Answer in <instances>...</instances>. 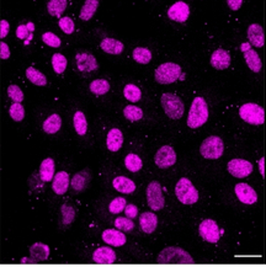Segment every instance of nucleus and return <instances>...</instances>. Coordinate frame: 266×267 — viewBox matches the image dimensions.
I'll return each instance as SVG.
<instances>
[{
  "mask_svg": "<svg viewBox=\"0 0 266 267\" xmlns=\"http://www.w3.org/2000/svg\"><path fill=\"white\" fill-rule=\"evenodd\" d=\"M156 263L160 265H191L193 264V259L184 249L178 246H169L160 251Z\"/></svg>",
  "mask_w": 266,
  "mask_h": 267,
  "instance_id": "nucleus-1",
  "label": "nucleus"
},
{
  "mask_svg": "<svg viewBox=\"0 0 266 267\" xmlns=\"http://www.w3.org/2000/svg\"><path fill=\"white\" fill-rule=\"evenodd\" d=\"M208 106L205 99L197 96L193 99L191 108L189 111L188 126L190 128H198L205 125L208 120Z\"/></svg>",
  "mask_w": 266,
  "mask_h": 267,
  "instance_id": "nucleus-2",
  "label": "nucleus"
},
{
  "mask_svg": "<svg viewBox=\"0 0 266 267\" xmlns=\"http://www.w3.org/2000/svg\"><path fill=\"white\" fill-rule=\"evenodd\" d=\"M160 103L163 106L165 115L171 120H180L185 111L183 100L175 94L165 93L161 95Z\"/></svg>",
  "mask_w": 266,
  "mask_h": 267,
  "instance_id": "nucleus-3",
  "label": "nucleus"
},
{
  "mask_svg": "<svg viewBox=\"0 0 266 267\" xmlns=\"http://www.w3.org/2000/svg\"><path fill=\"white\" fill-rule=\"evenodd\" d=\"M175 195L184 204H193L198 201V191L192 182L186 177H181L175 186Z\"/></svg>",
  "mask_w": 266,
  "mask_h": 267,
  "instance_id": "nucleus-4",
  "label": "nucleus"
},
{
  "mask_svg": "<svg viewBox=\"0 0 266 267\" xmlns=\"http://www.w3.org/2000/svg\"><path fill=\"white\" fill-rule=\"evenodd\" d=\"M239 116L243 121L249 125L260 126L265 122V111L258 103H244L239 108Z\"/></svg>",
  "mask_w": 266,
  "mask_h": 267,
  "instance_id": "nucleus-5",
  "label": "nucleus"
},
{
  "mask_svg": "<svg viewBox=\"0 0 266 267\" xmlns=\"http://www.w3.org/2000/svg\"><path fill=\"white\" fill-rule=\"evenodd\" d=\"M181 75V67L176 63H164L160 64L155 69L154 78L159 84H171L178 80Z\"/></svg>",
  "mask_w": 266,
  "mask_h": 267,
  "instance_id": "nucleus-6",
  "label": "nucleus"
},
{
  "mask_svg": "<svg viewBox=\"0 0 266 267\" xmlns=\"http://www.w3.org/2000/svg\"><path fill=\"white\" fill-rule=\"evenodd\" d=\"M223 150H225V144L223 140L217 135H211V137L206 138L202 142L200 147V153L205 159L215 160L218 159L223 155Z\"/></svg>",
  "mask_w": 266,
  "mask_h": 267,
  "instance_id": "nucleus-7",
  "label": "nucleus"
},
{
  "mask_svg": "<svg viewBox=\"0 0 266 267\" xmlns=\"http://www.w3.org/2000/svg\"><path fill=\"white\" fill-rule=\"evenodd\" d=\"M147 202L153 211H160L164 208L165 200L161 194V186L158 181H152L147 187Z\"/></svg>",
  "mask_w": 266,
  "mask_h": 267,
  "instance_id": "nucleus-8",
  "label": "nucleus"
},
{
  "mask_svg": "<svg viewBox=\"0 0 266 267\" xmlns=\"http://www.w3.org/2000/svg\"><path fill=\"white\" fill-rule=\"evenodd\" d=\"M198 233L203 240L211 244L218 243L221 235H222L221 229L218 228V224L212 219H205L198 227Z\"/></svg>",
  "mask_w": 266,
  "mask_h": 267,
  "instance_id": "nucleus-9",
  "label": "nucleus"
},
{
  "mask_svg": "<svg viewBox=\"0 0 266 267\" xmlns=\"http://www.w3.org/2000/svg\"><path fill=\"white\" fill-rule=\"evenodd\" d=\"M154 162L159 169H168L176 163V153L170 145H163L156 152Z\"/></svg>",
  "mask_w": 266,
  "mask_h": 267,
  "instance_id": "nucleus-10",
  "label": "nucleus"
},
{
  "mask_svg": "<svg viewBox=\"0 0 266 267\" xmlns=\"http://www.w3.org/2000/svg\"><path fill=\"white\" fill-rule=\"evenodd\" d=\"M227 169L232 176L244 179L253 172V164L244 159H232L228 163Z\"/></svg>",
  "mask_w": 266,
  "mask_h": 267,
  "instance_id": "nucleus-11",
  "label": "nucleus"
},
{
  "mask_svg": "<svg viewBox=\"0 0 266 267\" xmlns=\"http://www.w3.org/2000/svg\"><path fill=\"white\" fill-rule=\"evenodd\" d=\"M235 196L238 197L242 203L244 204H254L258 201V194L250 185L245 184V182H240L237 184L234 187Z\"/></svg>",
  "mask_w": 266,
  "mask_h": 267,
  "instance_id": "nucleus-12",
  "label": "nucleus"
},
{
  "mask_svg": "<svg viewBox=\"0 0 266 267\" xmlns=\"http://www.w3.org/2000/svg\"><path fill=\"white\" fill-rule=\"evenodd\" d=\"M168 16L173 21L185 22L189 19V16H190V7H189L186 2L178 1L169 7Z\"/></svg>",
  "mask_w": 266,
  "mask_h": 267,
  "instance_id": "nucleus-13",
  "label": "nucleus"
},
{
  "mask_svg": "<svg viewBox=\"0 0 266 267\" xmlns=\"http://www.w3.org/2000/svg\"><path fill=\"white\" fill-rule=\"evenodd\" d=\"M93 260L98 265H113L116 261V253L109 246H101L94 251Z\"/></svg>",
  "mask_w": 266,
  "mask_h": 267,
  "instance_id": "nucleus-14",
  "label": "nucleus"
},
{
  "mask_svg": "<svg viewBox=\"0 0 266 267\" xmlns=\"http://www.w3.org/2000/svg\"><path fill=\"white\" fill-rule=\"evenodd\" d=\"M76 67L83 73H89L94 71L99 68V64L96 62V58L90 53H78L76 56Z\"/></svg>",
  "mask_w": 266,
  "mask_h": 267,
  "instance_id": "nucleus-15",
  "label": "nucleus"
},
{
  "mask_svg": "<svg viewBox=\"0 0 266 267\" xmlns=\"http://www.w3.org/2000/svg\"><path fill=\"white\" fill-rule=\"evenodd\" d=\"M211 66L218 70L227 69L230 66V54L226 49H216L211 56Z\"/></svg>",
  "mask_w": 266,
  "mask_h": 267,
  "instance_id": "nucleus-16",
  "label": "nucleus"
},
{
  "mask_svg": "<svg viewBox=\"0 0 266 267\" xmlns=\"http://www.w3.org/2000/svg\"><path fill=\"white\" fill-rule=\"evenodd\" d=\"M139 226L143 233L152 234L158 227V217L152 212H144L139 216Z\"/></svg>",
  "mask_w": 266,
  "mask_h": 267,
  "instance_id": "nucleus-17",
  "label": "nucleus"
},
{
  "mask_svg": "<svg viewBox=\"0 0 266 267\" xmlns=\"http://www.w3.org/2000/svg\"><path fill=\"white\" fill-rule=\"evenodd\" d=\"M53 184H52V189H53L54 194L57 195H64L68 190L69 185H71V179H69V174L66 171H59L54 175Z\"/></svg>",
  "mask_w": 266,
  "mask_h": 267,
  "instance_id": "nucleus-18",
  "label": "nucleus"
},
{
  "mask_svg": "<svg viewBox=\"0 0 266 267\" xmlns=\"http://www.w3.org/2000/svg\"><path fill=\"white\" fill-rule=\"evenodd\" d=\"M103 240L111 246H122L126 244V235L118 229H106L103 233Z\"/></svg>",
  "mask_w": 266,
  "mask_h": 267,
  "instance_id": "nucleus-19",
  "label": "nucleus"
},
{
  "mask_svg": "<svg viewBox=\"0 0 266 267\" xmlns=\"http://www.w3.org/2000/svg\"><path fill=\"white\" fill-rule=\"evenodd\" d=\"M248 39L255 47H263L265 43L264 30L259 24H253L248 27Z\"/></svg>",
  "mask_w": 266,
  "mask_h": 267,
  "instance_id": "nucleus-20",
  "label": "nucleus"
},
{
  "mask_svg": "<svg viewBox=\"0 0 266 267\" xmlns=\"http://www.w3.org/2000/svg\"><path fill=\"white\" fill-rule=\"evenodd\" d=\"M123 144V134L118 128H113L106 138V145L110 152H118Z\"/></svg>",
  "mask_w": 266,
  "mask_h": 267,
  "instance_id": "nucleus-21",
  "label": "nucleus"
},
{
  "mask_svg": "<svg viewBox=\"0 0 266 267\" xmlns=\"http://www.w3.org/2000/svg\"><path fill=\"white\" fill-rule=\"evenodd\" d=\"M113 186L115 187L116 191L121 192V194L130 195L136 191V184L131 179L126 176H117L114 179Z\"/></svg>",
  "mask_w": 266,
  "mask_h": 267,
  "instance_id": "nucleus-22",
  "label": "nucleus"
},
{
  "mask_svg": "<svg viewBox=\"0 0 266 267\" xmlns=\"http://www.w3.org/2000/svg\"><path fill=\"white\" fill-rule=\"evenodd\" d=\"M30 255L35 261H46L49 256L48 245L43 243H35L30 246Z\"/></svg>",
  "mask_w": 266,
  "mask_h": 267,
  "instance_id": "nucleus-23",
  "label": "nucleus"
},
{
  "mask_svg": "<svg viewBox=\"0 0 266 267\" xmlns=\"http://www.w3.org/2000/svg\"><path fill=\"white\" fill-rule=\"evenodd\" d=\"M101 49L109 54H121L123 52V43L115 38H104L100 43Z\"/></svg>",
  "mask_w": 266,
  "mask_h": 267,
  "instance_id": "nucleus-24",
  "label": "nucleus"
},
{
  "mask_svg": "<svg viewBox=\"0 0 266 267\" xmlns=\"http://www.w3.org/2000/svg\"><path fill=\"white\" fill-rule=\"evenodd\" d=\"M244 53V59L245 62H247L248 67H249L250 69H252L254 73H259L260 70H262V59H260L259 54L257 53V52L254 51V49H247L245 52H243Z\"/></svg>",
  "mask_w": 266,
  "mask_h": 267,
  "instance_id": "nucleus-25",
  "label": "nucleus"
},
{
  "mask_svg": "<svg viewBox=\"0 0 266 267\" xmlns=\"http://www.w3.org/2000/svg\"><path fill=\"white\" fill-rule=\"evenodd\" d=\"M39 176H41L42 181L49 182L53 180L54 177V162L51 158H47L41 163L39 167Z\"/></svg>",
  "mask_w": 266,
  "mask_h": 267,
  "instance_id": "nucleus-26",
  "label": "nucleus"
},
{
  "mask_svg": "<svg viewBox=\"0 0 266 267\" xmlns=\"http://www.w3.org/2000/svg\"><path fill=\"white\" fill-rule=\"evenodd\" d=\"M89 181H90V174H89L86 170H83V171L74 175L73 179H72L71 181V186L73 187L74 191L80 192L85 189L86 185L89 184Z\"/></svg>",
  "mask_w": 266,
  "mask_h": 267,
  "instance_id": "nucleus-27",
  "label": "nucleus"
},
{
  "mask_svg": "<svg viewBox=\"0 0 266 267\" xmlns=\"http://www.w3.org/2000/svg\"><path fill=\"white\" fill-rule=\"evenodd\" d=\"M62 127V118L61 116L53 113L49 116L46 121L43 122V131L47 134H54L58 132Z\"/></svg>",
  "mask_w": 266,
  "mask_h": 267,
  "instance_id": "nucleus-28",
  "label": "nucleus"
},
{
  "mask_svg": "<svg viewBox=\"0 0 266 267\" xmlns=\"http://www.w3.org/2000/svg\"><path fill=\"white\" fill-rule=\"evenodd\" d=\"M26 78L31 81L34 85L37 86H44L47 85V78L46 75L41 73L39 70H37L34 67H30L26 69Z\"/></svg>",
  "mask_w": 266,
  "mask_h": 267,
  "instance_id": "nucleus-29",
  "label": "nucleus"
},
{
  "mask_svg": "<svg viewBox=\"0 0 266 267\" xmlns=\"http://www.w3.org/2000/svg\"><path fill=\"white\" fill-rule=\"evenodd\" d=\"M98 0H86V1L84 2L83 7H81L79 17H80L81 20H84V21H88V20H90L91 17L94 16L95 11L98 10Z\"/></svg>",
  "mask_w": 266,
  "mask_h": 267,
  "instance_id": "nucleus-30",
  "label": "nucleus"
},
{
  "mask_svg": "<svg viewBox=\"0 0 266 267\" xmlns=\"http://www.w3.org/2000/svg\"><path fill=\"white\" fill-rule=\"evenodd\" d=\"M73 125L76 128V133L79 135H85L86 131H88V122H86V117L81 111H76L74 113L73 117Z\"/></svg>",
  "mask_w": 266,
  "mask_h": 267,
  "instance_id": "nucleus-31",
  "label": "nucleus"
},
{
  "mask_svg": "<svg viewBox=\"0 0 266 267\" xmlns=\"http://www.w3.org/2000/svg\"><path fill=\"white\" fill-rule=\"evenodd\" d=\"M67 5H68L67 0H51L47 4V10H48L51 16L59 17L67 9Z\"/></svg>",
  "mask_w": 266,
  "mask_h": 267,
  "instance_id": "nucleus-32",
  "label": "nucleus"
},
{
  "mask_svg": "<svg viewBox=\"0 0 266 267\" xmlns=\"http://www.w3.org/2000/svg\"><path fill=\"white\" fill-rule=\"evenodd\" d=\"M110 90V83L105 79H96V80L91 81L90 84V91L94 95H105Z\"/></svg>",
  "mask_w": 266,
  "mask_h": 267,
  "instance_id": "nucleus-33",
  "label": "nucleus"
},
{
  "mask_svg": "<svg viewBox=\"0 0 266 267\" xmlns=\"http://www.w3.org/2000/svg\"><path fill=\"white\" fill-rule=\"evenodd\" d=\"M133 59L139 64H148L152 61V52L144 47H137L133 49Z\"/></svg>",
  "mask_w": 266,
  "mask_h": 267,
  "instance_id": "nucleus-34",
  "label": "nucleus"
},
{
  "mask_svg": "<svg viewBox=\"0 0 266 267\" xmlns=\"http://www.w3.org/2000/svg\"><path fill=\"white\" fill-rule=\"evenodd\" d=\"M35 30V25L34 22H29L27 25H20L19 27L16 29V36L17 38L20 39H26L27 36H29V39L25 41V44H29L30 41L32 39V32Z\"/></svg>",
  "mask_w": 266,
  "mask_h": 267,
  "instance_id": "nucleus-35",
  "label": "nucleus"
},
{
  "mask_svg": "<svg viewBox=\"0 0 266 267\" xmlns=\"http://www.w3.org/2000/svg\"><path fill=\"white\" fill-rule=\"evenodd\" d=\"M123 95L131 102H138L142 98V91L141 89L137 85H133V84H127L123 89Z\"/></svg>",
  "mask_w": 266,
  "mask_h": 267,
  "instance_id": "nucleus-36",
  "label": "nucleus"
},
{
  "mask_svg": "<svg viewBox=\"0 0 266 267\" xmlns=\"http://www.w3.org/2000/svg\"><path fill=\"white\" fill-rule=\"evenodd\" d=\"M125 165L126 167H127V170H130L131 172H137L142 169L143 163H142V159L138 155L130 153V154L125 158Z\"/></svg>",
  "mask_w": 266,
  "mask_h": 267,
  "instance_id": "nucleus-37",
  "label": "nucleus"
},
{
  "mask_svg": "<svg viewBox=\"0 0 266 267\" xmlns=\"http://www.w3.org/2000/svg\"><path fill=\"white\" fill-rule=\"evenodd\" d=\"M123 115L131 122H136V121H139L142 117H143V111L142 108L137 107L134 105H128L126 106L125 110H123Z\"/></svg>",
  "mask_w": 266,
  "mask_h": 267,
  "instance_id": "nucleus-38",
  "label": "nucleus"
},
{
  "mask_svg": "<svg viewBox=\"0 0 266 267\" xmlns=\"http://www.w3.org/2000/svg\"><path fill=\"white\" fill-rule=\"evenodd\" d=\"M52 66H53V70L57 74H62L67 68V58L61 53H56L52 57Z\"/></svg>",
  "mask_w": 266,
  "mask_h": 267,
  "instance_id": "nucleus-39",
  "label": "nucleus"
},
{
  "mask_svg": "<svg viewBox=\"0 0 266 267\" xmlns=\"http://www.w3.org/2000/svg\"><path fill=\"white\" fill-rule=\"evenodd\" d=\"M9 115L15 122H20L25 117V108L21 103H12L9 108Z\"/></svg>",
  "mask_w": 266,
  "mask_h": 267,
  "instance_id": "nucleus-40",
  "label": "nucleus"
},
{
  "mask_svg": "<svg viewBox=\"0 0 266 267\" xmlns=\"http://www.w3.org/2000/svg\"><path fill=\"white\" fill-rule=\"evenodd\" d=\"M115 227H116V229H118V231L131 232V231H133L134 223L132 222V219L127 218V217H118V218H116V221H115Z\"/></svg>",
  "mask_w": 266,
  "mask_h": 267,
  "instance_id": "nucleus-41",
  "label": "nucleus"
},
{
  "mask_svg": "<svg viewBox=\"0 0 266 267\" xmlns=\"http://www.w3.org/2000/svg\"><path fill=\"white\" fill-rule=\"evenodd\" d=\"M126 203H127V202H126V200L123 199V197H116V199H114L113 201H111L110 206H109V211L113 214L121 213L122 211H125Z\"/></svg>",
  "mask_w": 266,
  "mask_h": 267,
  "instance_id": "nucleus-42",
  "label": "nucleus"
},
{
  "mask_svg": "<svg viewBox=\"0 0 266 267\" xmlns=\"http://www.w3.org/2000/svg\"><path fill=\"white\" fill-rule=\"evenodd\" d=\"M62 211V222H63L64 226H69L72 222L76 218V211H74L73 207L67 206V204H63L61 208Z\"/></svg>",
  "mask_w": 266,
  "mask_h": 267,
  "instance_id": "nucleus-43",
  "label": "nucleus"
},
{
  "mask_svg": "<svg viewBox=\"0 0 266 267\" xmlns=\"http://www.w3.org/2000/svg\"><path fill=\"white\" fill-rule=\"evenodd\" d=\"M42 41H43L47 46L53 47V48H58V47H61L62 43L61 38H59L57 34H54L53 32H44V33L42 34Z\"/></svg>",
  "mask_w": 266,
  "mask_h": 267,
  "instance_id": "nucleus-44",
  "label": "nucleus"
},
{
  "mask_svg": "<svg viewBox=\"0 0 266 267\" xmlns=\"http://www.w3.org/2000/svg\"><path fill=\"white\" fill-rule=\"evenodd\" d=\"M7 95L14 101V103H21L24 100V93L17 85H10L7 88Z\"/></svg>",
  "mask_w": 266,
  "mask_h": 267,
  "instance_id": "nucleus-45",
  "label": "nucleus"
},
{
  "mask_svg": "<svg viewBox=\"0 0 266 267\" xmlns=\"http://www.w3.org/2000/svg\"><path fill=\"white\" fill-rule=\"evenodd\" d=\"M59 27H61V30L64 32V33H67V34L73 33L74 32L73 20H72L71 17H68V16L62 17V19L59 20Z\"/></svg>",
  "mask_w": 266,
  "mask_h": 267,
  "instance_id": "nucleus-46",
  "label": "nucleus"
},
{
  "mask_svg": "<svg viewBox=\"0 0 266 267\" xmlns=\"http://www.w3.org/2000/svg\"><path fill=\"white\" fill-rule=\"evenodd\" d=\"M125 213L127 218L133 219L138 216V208H137V206H134V204H126Z\"/></svg>",
  "mask_w": 266,
  "mask_h": 267,
  "instance_id": "nucleus-47",
  "label": "nucleus"
},
{
  "mask_svg": "<svg viewBox=\"0 0 266 267\" xmlns=\"http://www.w3.org/2000/svg\"><path fill=\"white\" fill-rule=\"evenodd\" d=\"M9 31H10L9 22H7L6 20H1V21H0V37H1V38L6 37Z\"/></svg>",
  "mask_w": 266,
  "mask_h": 267,
  "instance_id": "nucleus-48",
  "label": "nucleus"
},
{
  "mask_svg": "<svg viewBox=\"0 0 266 267\" xmlns=\"http://www.w3.org/2000/svg\"><path fill=\"white\" fill-rule=\"evenodd\" d=\"M10 57V49L5 42L0 43V58L1 59H7Z\"/></svg>",
  "mask_w": 266,
  "mask_h": 267,
  "instance_id": "nucleus-49",
  "label": "nucleus"
},
{
  "mask_svg": "<svg viewBox=\"0 0 266 267\" xmlns=\"http://www.w3.org/2000/svg\"><path fill=\"white\" fill-rule=\"evenodd\" d=\"M242 4H243L242 0H228V6L232 10H238L242 6Z\"/></svg>",
  "mask_w": 266,
  "mask_h": 267,
  "instance_id": "nucleus-50",
  "label": "nucleus"
},
{
  "mask_svg": "<svg viewBox=\"0 0 266 267\" xmlns=\"http://www.w3.org/2000/svg\"><path fill=\"white\" fill-rule=\"evenodd\" d=\"M259 167H260V174H262V176H265V159L264 158H262V159H260Z\"/></svg>",
  "mask_w": 266,
  "mask_h": 267,
  "instance_id": "nucleus-51",
  "label": "nucleus"
},
{
  "mask_svg": "<svg viewBox=\"0 0 266 267\" xmlns=\"http://www.w3.org/2000/svg\"><path fill=\"white\" fill-rule=\"evenodd\" d=\"M21 263L22 264H36L37 263V261H35L34 260V259H27V258H22L21 259Z\"/></svg>",
  "mask_w": 266,
  "mask_h": 267,
  "instance_id": "nucleus-52",
  "label": "nucleus"
},
{
  "mask_svg": "<svg viewBox=\"0 0 266 267\" xmlns=\"http://www.w3.org/2000/svg\"><path fill=\"white\" fill-rule=\"evenodd\" d=\"M252 48V46H250V43H248V42H245V43H243L242 46H240V49H242V52H245L247 49Z\"/></svg>",
  "mask_w": 266,
  "mask_h": 267,
  "instance_id": "nucleus-53",
  "label": "nucleus"
}]
</instances>
